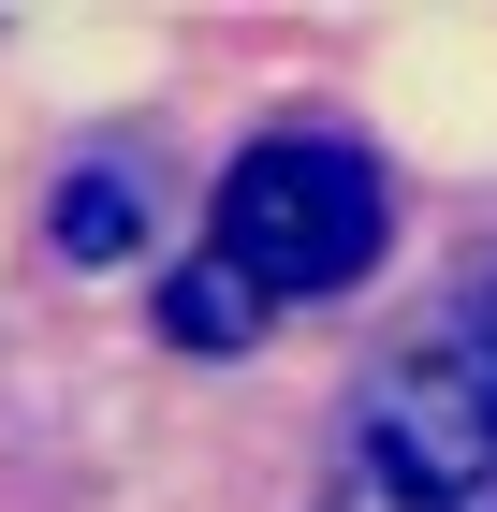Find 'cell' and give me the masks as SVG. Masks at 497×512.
<instances>
[{
  "instance_id": "cell-1",
  "label": "cell",
  "mask_w": 497,
  "mask_h": 512,
  "mask_svg": "<svg viewBox=\"0 0 497 512\" xmlns=\"http://www.w3.org/2000/svg\"><path fill=\"white\" fill-rule=\"evenodd\" d=\"M322 512H497V322L468 293H439L366 366Z\"/></svg>"
},
{
  "instance_id": "cell-2",
  "label": "cell",
  "mask_w": 497,
  "mask_h": 512,
  "mask_svg": "<svg viewBox=\"0 0 497 512\" xmlns=\"http://www.w3.org/2000/svg\"><path fill=\"white\" fill-rule=\"evenodd\" d=\"M381 161L337 132H264L220 176V264H249L264 293H351L381 264Z\"/></svg>"
},
{
  "instance_id": "cell-3",
  "label": "cell",
  "mask_w": 497,
  "mask_h": 512,
  "mask_svg": "<svg viewBox=\"0 0 497 512\" xmlns=\"http://www.w3.org/2000/svg\"><path fill=\"white\" fill-rule=\"evenodd\" d=\"M161 337H176V352H249V337H264V278L220 264V249L176 264V278H161Z\"/></svg>"
},
{
  "instance_id": "cell-4",
  "label": "cell",
  "mask_w": 497,
  "mask_h": 512,
  "mask_svg": "<svg viewBox=\"0 0 497 512\" xmlns=\"http://www.w3.org/2000/svg\"><path fill=\"white\" fill-rule=\"evenodd\" d=\"M59 249H74V264H132V249H147V176L88 161L74 191H59Z\"/></svg>"
}]
</instances>
